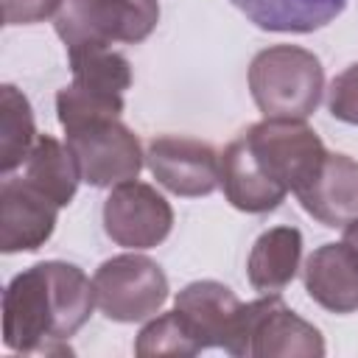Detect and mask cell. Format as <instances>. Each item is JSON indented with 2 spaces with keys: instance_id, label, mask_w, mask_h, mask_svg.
Here are the masks:
<instances>
[{
  "instance_id": "cell-1",
  "label": "cell",
  "mask_w": 358,
  "mask_h": 358,
  "mask_svg": "<svg viewBox=\"0 0 358 358\" xmlns=\"http://www.w3.org/2000/svg\"><path fill=\"white\" fill-rule=\"evenodd\" d=\"M95 308L90 277L62 260L20 271L3 294V344L20 355H70L76 336Z\"/></svg>"
},
{
  "instance_id": "cell-2",
  "label": "cell",
  "mask_w": 358,
  "mask_h": 358,
  "mask_svg": "<svg viewBox=\"0 0 358 358\" xmlns=\"http://www.w3.org/2000/svg\"><path fill=\"white\" fill-rule=\"evenodd\" d=\"M249 90L263 117L305 120L324 92L319 56L299 45H271L249 64Z\"/></svg>"
},
{
  "instance_id": "cell-3",
  "label": "cell",
  "mask_w": 358,
  "mask_h": 358,
  "mask_svg": "<svg viewBox=\"0 0 358 358\" xmlns=\"http://www.w3.org/2000/svg\"><path fill=\"white\" fill-rule=\"evenodd\" d=\"M159 22L157 0H62L53 17L67 50L109 48L112 42H143Z\"/></svg>"
},
{
  "instance_id": "cell-4",
  "label": "cell",
  "mask_w": 358,
  "mask_h": 358,
  "mask_svg": "<svg viewBox=\"0 0 358 358\" xmlns=\"http://www.w3.org/2000/svg\"><path fill=\"white\" fill-rule=\"evenodd\" d=\"M232 355L238 358H319L324 355L322 333L296 316L280 294L243 302Z\"/></svg>"
},
{
  "instance_id": "cell-5",
  "label": "cell",
  "mask_w": 358,
  "mask_h": 358,
  "mask_svg": "<svg viewBox=\"0 0 358 358\" xmlns=\"http://www.w3.org/2000/svg\"><path fill=\"white\" fill-rule=\"evenodd\" d=\"M95 308L120 324L157 316L168 299V277L157 260L134 249L103 260L92 274Z\"/></svg>"
},
{
  "instance_id": "cell-6",
  "label": "cell",
  "mask_w": 358,
  "mask_h": 358,
  "mask_svg": "<svg viewBox=\"0 0 358 358\" xmlns=\"http://www.w3.org/2000/svg\"><path fill=\"white\" fill-rule=\"evenodd\" d=\"M243 140L263 171L285 193H299L319 173L327 157L322 137L305 120L263 117L243 131Z\"/></svg>"
},
{
  "instance_id": "cell-7",
  "label": "cell",
  "mask_w": 358,
  "mask_h": 358,
  "mask_svg": "<svg viewBox=\"0 0 358 358\" xmlns=\"http://www.w3.org/2000/svg\"><path fill=\"white\" fill-rule=\"evenodd\" d=\"M67 145L78 162L81 182L92 187H115L120 182L137 179L145 159L137 134L117 117L70 129Z\"/></svg>"
},
{
  "instance_id": "cell-8",
  "label": "cell",
  "mask_w": 358,
  "mask_h": 358,
  "mask_svg": "<svg viewBox=\"0 0 358 358\" xmlns=\"http://www.w3.org/2000/svg\"><path fill=\"white\" fill-rule=\"evenodd\" d=\"M173 210L151 185L129 179L109 190L103 201V229L126 249H151L171 235Z\"/></svg>"
},
{
  "instance_id": "cell-9",
  "label": "cell",
  "mask_w": 358,
  "mask_h": 358,
  "mask_svg": "<svg viewBox=\"0 0 358 358\" xmlns=\"http://www.w3.org/2000/svg\"><path fill=\"white\" fill-rule=\"evenodd\" d=\"M151 176L176 196H210L221 185V154L201 140L162 134L145 148Z\"/></svg>"
},
{
  "instance_id": "cell-10",
  "label": "cell",
  "mask_w": 358,
  "mask_h": 358,
  "mask_svg": "<svg viewBox=\"0 0 358 358\" xmlns=\"http://www.w3.org/2000/svg\"><path fill=\"white\" fill-rule=\"evenodd\" d=\"M176 313L185 319L199 350H224L232 355L243 302L232 288L215 280H196L185 285L173 299Z\"/></svg>"
},
{
  "instance_id": "cell-11",
  "label": "cell",
  "mask_w": 358,
  "mask_h": 358,
  "mask_svg": "<svg viewBox=\"0 0 358 358\" xmlns=\"http://www.w3.org/2000/svg\"><path fill=\"white\" fill-rule=\"evenodd\" d=\"M59 204L22 176H6L0 185V249L6 255L39 249L56 229Z\"/></svg>"
},
{
  "instance_id": "cell-12",
  "label": "cell",
  "mask_w": 358,
  "mask_h": 358,
  "mask_svg": "<svg viewBox=\"0 0 358 358\" xmlns=\"http://www.w3.org/2000/svg\"><path fill=\"white\" fill-rule=\"evenodd\" d=\"M308 215L324 227H347L358 218V159L347 154L324 157L319 173L296 193Z\"/></svg>"
},
{
  "instance_id": "cell-13",
  "label": "cell",
  "mask_w": 358,
  "mask_h": 358,
  "mask_svg": "<svg viewBox=\"0 0 358 358\" xmlns=\"http://www.w3.org/2000/svg\"><path fill=\"white\" fill-rule=\"evenodd\" d=\"M305 291L330 313L358 310V249L347 241L319 246L305 263Z\"/></svg>"
},
{
  "instance_id": "cell-14",
  "label": "cell",
  "mask_w": 358,
  "mask_h": 358,
  "mask_svg": "<svg viewBox=\"0 0 358 358\" xmlns=\"http://www.w3.org/2000/svg\"><path fill=\"white\" fill-rule=\"evenodd\" d=\"M221 187L227 201L243 213H268L288 196L255 159L243 134L221 151Z\"/></svg>"
},
{
  "instance_id": "cell-15",
  "label": "cell",
  "mask_w": 358,
  "mask_h": 358,
  "mask_svg": "<svg viewBox=\"0 0 358 358\" xmlns=\"http://www.w3.org/2000/svg\"><path fill=\"white\" fill-rule=\"evenodd\" d=\"M302 257V232L296 227H271L266 229L246 260V277L260 294H280L299 268Z\"/></svg>"
},
{
  "instance_id": "cell-16",
  "label": "cell",
  "mask_w": 358,
  "mask_h": 358,
  "mask_svg": "<svg viewBox=\"0 0 358 358\" xmlns=\"http://www.w3.org/2000/svg\"><path fill=\"white\" fill-rule=\"evenodd\" d=\"M232 6L263 31L310 34L333 22L347 0H232Z\"/></svg>"
},
{
  "instance_id": "cell-17",
  "label": "cell",
  "mask_w": 358,
  "mask_h": 358,
  "mask_svg": "<svg viewBox=\"0 0 358 358\" xmlns=\"http://www.w3.org/2000/svg\"><path fill=\"white\" fill-rule=\"evenodd\" d=\"M22 179L42 190L59 207H67L78 190L81 171L67 143H59L50 134H39L28 159L22 162Z\"/></svg>"
},
{
  "instance_id": "cell-18",
  "label": "cell",
  "mask_w": 358,
  "mask_h": 358,
  "mask_svg": "<svg viewBox=\"0 0 358 358\" xmlns=\"http://www.w3.org/2000/svg\"><path fill=\"white\" fill-rule=\"evenodd\" d=\"M36 126H34V112L28 98L11 87H0V171L8 176L14 168H20L34 143H36Z\"/></svg>"
},
{
  "instance_id": "cell-19",
  "label": "cell",
  "mask_w": 358,
  "mask_h": 358,
  "mask_svg": "<svg viewBox=\"0 0 358 358\" xmlns=\"http://www.w3.org/2000/svg\"><path fill=\"white\" fill-rule=\"evenodd\" d=\"M73 81L98 92L123 95L131 87V64L112 48H76L67 50Z\"/></svg>"
},
{
  "instance_id": "cell-20",
  "label": "cell",
  "mask_w": 358,
  "mask_h": 358,
  "mask_svg": "<svg viewBox=\"0 0 358 358\" xmlns=\"http://www.w3.org/2000/svg\"><path fill=\"white\" fill-rule=\"evenodd\" d=\"M123 112V95L98 92L81 84H67L56 95V115L64 131L95 123V120H115Z\"/></svg>"
},
{
  "instance_id": "cell-21",
  "label": "cell",
  "mask_w": 358,
  "mask_h": 358,
  "mask_svg": "<svg viewBox=\"0 0 358 358\" xmlns=\"http://www.w3.org/2000/svg\"><path fill=\"white\" fill-rule=\"evenodd\" d=\"M134 352L140 358H162V355H196L201 352L193 333L187 330L185 319L173 310L151 319L134 341Z\"/></svg>"
},
{
  "instance_id": "cell-22",
  "label": "cell",
  "mask_w": 358,
  "mask_h": 358,
  "mask_svg": "<svg viewBox=\"0 0 358 358\" xmlns=\"http://www.w3.org/2000/svg\"><path fill=\"white\" fill-rule=\"evenodd\" d=\"M327 109L336 120L358 126V62L344 67L327 90Z\"/></svg>"
},
{
  "instance_id": "cell-23",
  "label": "cell",
  "mask_w": 358,
  "mask_h": 358,
  "mask_svg": "<svg viewBox=\"0 0 358 358\" xmlns=\"http://www.w3.org/2000/svg\"><path fill=\"white\" fill-rule=\"evenodd\" d=\"M62 0H3V22L6 25H31L48 17H56Z\"/></svg>"
}]
</instances>
